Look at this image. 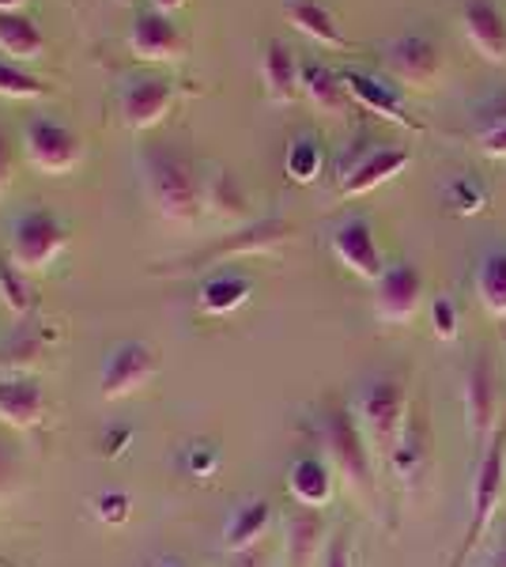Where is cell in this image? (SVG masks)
Wrapping results in <instances>:
<instances>
[{
  "label": "cell",
  "mask_w": 506,
  "mask_h": 567,
  "mask_svg": "<svg viewBox=\"0 0 506 567\" xmlns=\"http://www.w3.org/2000/svg\"><path fill=\"white\" fill-rule=\"evenodd\" d=\"M136 167H141L144 200L167 224H193L208 213V175L193 155L171 144H148Z\"/></svg>",
  "instance_id": "obj_1"
},
{
  "label": "cell",
  "mask_w": 506,
  "mask_h": 567,
  "mask_svg": "<svg viewBox=\"0 0 506 567\" xmlns=\"http://www.w3.org/2000/svg\"><path fill=\"white\" fill-rule=\"evenodd\" d=\"M352 416L371 451L385 462L409 432V390L393 374L363 379L352 393Z\"/></svg>",
  "instance_id": "obj_2"
},
{
  "label": "cell",
  "mask_w": 506,
  "mask_h": 567,
  "mask_svg": "<svg viewBox=\"0 0 506 567\" xmlns=\"http://www.w3.org/2000/svg\"><path fill=\"white\" fill-rule=\"evenodd\" d=\"M326 458L337 477H344L348 492L363 503L366 511H379V477H374V451L366 435L359 432L352 409L348 413H326L318 424Z\"/></svg>",
  "instance_id": "obj_3"
},
{
  "label": "cell",
  "mask_w": 506,
  "mask_h": 567,
  "mask_svg": "<svg viewBox=\"0 0 506 567\" xmlns=\"http://www.w3.org/2000/svg\"><path fill=\"white\" fill-rule=\"evenodd\" d=\"M64 246H69V231H64V224L50 208L27 205L8 219V235H4L8 261L16 269H23L27 277L53 269V261L64 254Z\"/></svg>",
  "instance_id": "obj_4"
},
{
  "label": "cell",
  "mask_w": 506,
  "mask_h": 567,
  "mask_svg": "<svg viewBox=\"0 0 506 567\" xmlns=\"http://www.w3.org/2000/svg\"><path fill=\"white\" fill-rule=\"evenodd\" d=\"M506 492V435L495 432L492 443L481 451L473 470V518H468V529L462 537V548L454 556V567H468V556L473 548L484 542L487 529L495 526V515H499V503Z\"/></svg>",
  "instance_id": "obj_5"
},
{
  "label": "cell",
  "mask_w": 506,
  "mask_h": 567,
  "mask_svg": "<svg viewBox=\"0 0 506 567\" xmlns=\"http://www.w3.org/2000/svg\"><path fill=\"white\" fill-rule=\"evenodd\" d=\"M409 163H412V152L401 148V144L359 136L355 144H348L337 163V194L340 197L371 194V189H379L382 182L397 178Z\"/></svg>",
  "instance_id": "obj_6"
},
{
  "label": "cell",
  "mask_w": 506,
  "mask_h": 567,
  "mask_svg": "<svg viewBox=\"0 0 506 567\" xmlns=\"http://www.w3.org/2000/svg\"><path fill=\"white\" fill-rule=\"evenodd\" d=\"M174 103H178V80L159 69H136L117 80V87H114L117 117H122V125L133 133L155 130L174 110Z\"/></svg>",
  "instance_id": "obj_7"
},
{
  "label": "cell",
  "mask_w": 506,
  "mask_h": 567,
  "mask_svg": "<svg viewBox=\"0 0 506 567\" xmlns=\"http://www.w3.org/2000/svg\"><path fill=\"white\" fill-rule=\"evenodd\" d=\"M20 148L23 159L31 163L39 175L61 178L84 163V141L72 125L58 122V117H27L23 133H20Z\"/></svg>",
  "instance_id": "obj_8"
},
{
  "label": "cell",
  "mask_w": 506,
  "mask_h": 567,
  "mask_svg": "<svg viewBox=\"0 0 506 567\" xmlns=\"http://www.w3.org/2000/svg\"><path fill=\"white\" fill-rule=\"evenodd\" d=\"M159 374V360H155L152 344L144 341H117L110 344L99 368V393L103 401H125L141 393Z\"/></svg>",
  "instance_id": "obj_9"
},
{
  "label": "cell",
  "mask_w": 506,
  "mask_h": 567,
  "mask_svg": "<svg viewBox=\"0 0 506 567\" xmlns=\"http://www.w3.org/2000/svg\"><path fill=\"white\" fill-rule=\"evenodd\" d=\"M382 65L397 87L427 91L443 80V53L427 34H401V39L382 45Z\"/></svg>",
  "instance_id": "obj_10"
},
{
  "label": "cell",
  "mask_w": 506,
  "mask_h": 567,
  "mask_svg": "<svg viewBox=\"0 0 506 567\" xmlns=\"http://www.w3.org/2000/svg\"><path fill=\"white\" fill-rule=\"evenodd\" d=\"M329 250H333V258L344 265L348 272H355L359 280H379L385 272L371 219L359 213L337 219V224L329 227Z\"/></svg>",
  "instance_id": "obj_11"
},
{
  "label": "cell",
  "mask_w": 506,
  "mask_h": 567,
  "mask_svg": "<svg viewBox=\"0 0 506 567\" xmlns=\"http://www.w3.org/2000/svg\"><path fill=\"white\" fill-rule=\"evenodd\" d=\"M128 50L148 65H174V61L186 58V34L178 31V23L167 12L141 8L133 16V27H128Z\"/></svg>",
  "instance_id": "obj_12"
},
{
  "label": "cell",
  "mask_w": 506,
  "mask_h": 567,
  "mask_svg": "<svg viewBox=\"0 0 506 567\" xmlns=\"http://www.w3.org/2000/svg\"><path fill=\"white\" fill-rule=\"evenodd\" d=\"M340 80H344V91L355 106L371 110V114L401 125V130L423 133V122L409 114V106H404V99H401V87L393 84V80L371 76V72H363V69H340Z\"/></svg>",
  "instance_id": "obj_13"
},
{
  "label": "cell",
  "mask_w": 506,
  "mask_h": 567,
  "mask_svg": "<svg viewBox=\"0 0 506 567\" xmlns=\"http://www.w3.org/2000/svg\"><path fill=\"white\" fill-rule=\"evenodd\" d=\"M420 303H423V277L416 265L409 261L385 265V272L374 280V315L390 326H404L416 318Z\"/></svg>",
  "instance_id": "obj_14"
},
{
  "label": "cell",
  "mask_w": 506,
  "mask_h": 567,
  "mask_svg": "<svg viewBox=\"0 0 506 567\" xmlns=\"http://www.w3.org/2000/svg\"><path fill=\"white\" fill-rule=\"evenodd\" d=\"M462 31L492 65H506V16L495 0H462Z\"/></svg>",
  "instance_id": "obj_15"
},
{
  "label": "cell",
  "mask_w": 506,
  "mask_h": 567,
  "mask_svg": "<svg viewBox=\"0 0 506 567\" xmlns=\"http://www.w3.org/2000/svg\"><path fill=\"white\" fill-rule=\"evenodd\" d=\"M272 526V503L261 499V496H250V499H238L224 518V534H219V548L224 553H250L265 542Z\"/></svg>",
  "instance_id": "obj_16"
},
{
  "label": "cell",
  "mask_w": 506,
  "mask_h": 567,
  "mask_svg": "<svg viewBox=\"0 0 506 567\" xmlns=\"http://www.w3.org/2000/svg\"><path fill=\"white\" fill-rule=\"evenodd\" d=\"M261 87H265V99L276 106L283 103H296L302 95V65L296 58L288 42L280 39H269L261 45Z\"/></svg>",
  "instance_id": "obj_17"
},
{
  "label": "cell",
  "mask_w": 506,
  "mask_h": 567,
  "mask_svg": "<svg viewBox=\"0 0 506 567\" xmlns=\"http://www.w3.org/2000/svg\"><path fill=\"white\" fill-rule=\"evenodd\" d=\"M45 413V390L39 379L31 374H16V371H4L0 374V420L12 427H34Z\"/></svg>",
  "instance_id": "obj_18"
},
{
  "label": "cell",
  "mask_w": 506,
  "mask_h": 567,
  "mask_svg": "<svg viewBox=\"0 0 506 567\" xmlns=\"http://www.w3.org/2000/svg\"><path fill=\"white\" fill-rule=\"evenodd\" d=\"M465 413H468V432L481 443V451L492 443V435L499 432L495 427V374H492V363L476 360L468 368V379H465Z\"/></svg>",
  "instance_id": "obj_19"
},
{
  "label": "cell",
  "mask_w": 506,
  "mask_h": 567,
  "mask_svg": "<svg viewBox=\"0 0 506 567\" xmlns=\"http://www.w3.org/2000/svg\"><path fill=\"white\" fill-rule=\"evenodd\" d=\"M333 465L321 454H302V458L291 462L288 470V492L299 507H310V511H321L329 499H333Z\"/></svg>",
  "instance_id": "obj_20"
},
{
  "label": "cell",
  "mask_w": 506,
  "mask_h": 567,
  "mask_svg": "<svg viewBox=\"0 0 506 567\" xmlns=\"http://www.w3.org/2000/svg\"><path fill=\"white\" fill-rule=\"evenodd\" d=\"M326 523H321L318 511L299 507L283 523V548H288L291 567H314L326 556Z\"/></svg>",
  "instance_id": "obj_21"
},
{
  "label": "cell",
  "mask_w": 506,
  "mask_h": 567,
  "mask_svg": "<svg viewBox=\"0 0 506 567\" xmlns=\"http://www.w3.org/2000/svg\"><path fill=\"white\" fill-rule=\"evenodd\" d=\"M250 296H254V280L242 269H216L197 288V307L211 318H224L235 315Z\"/></svg>",
  "instance_id": "obj_22"
},
{
  "label": "cell",
  "mask_w": 506,
  "mask_h": 567,
  "mask_svg": "<svg viewBox=\"0 0 506 567\" xmlns=\"http://www.w3.org/2000/svg\"><path fill=\"white\" fill-rule=\"evenodd\" d=\"M283 16H288L291 27H296L299 34H307L314 45H326V50H344L348 45L337 16L329 12L321 0H283Z\"/></svg>",
  "instance_id": "obj_23"
},
{
  "label": "cell",
  "mask_w": 506,
  "mask_h": 567,
  "mask_svg": "<svg viewBox=\"0 0 506 567\" xmlns=\"http://www.w3.org/2000/svg\"><path fill=\"white\" fill-rule=\"evenodd\" d=\"M0 53L12 65H23V61H39L45 53V39L39 31V23L27 20L20 12H0Z\"/></svg>",
  "instance_id": "obj_24"
},
{
  "label": "cell",
  "mask_w": 506,
  "mask_h": 567,
  "mask_svg": "<svg viewBox=\"0 0 506 567\" xmlns=\"http://www.w3.org/2000/svg\"><path fill=\"white\" fill-rule=\"evenodd\" d=\"M476 299L492 318H506V246H492L476 261Z\"/></svg>",
  "instance_id": "obj_25"
},
{
  "label": "cell",
  "mask_w": 506,
  "mask_h": 567,
  "mask_svg": "<svg viewBox=\"0 0 506 567\" xmlns=\"http://www.w3.org/2000/svg\"><path fill=\"white\" fill-rule=\"evenodd\" d=\"M302 95H307L321 114H333V117L344 114L348 103H352L340 72H333L329 65H318V61H307V65H302Z\"/></svg>",
  "instance_id": "obj_26"
},
{
  "label": "cell",
  "mask_w": 506,
  "mask_h": 567,
  "mask_svg": "<svg viewBox=\"0 0 506 567\" xmlns=\"http://www.w3.org/2000/svg\"><path fill=\"white\" fill-rule=\"evenodd\" d=\"M321 167H326V144H321L318 133L302 130L288 141V152H283V171L296 186H314L321 178Z\"/></svg>",
  "instance_id": "obj_27"
},
{
  "label": "cell",
  "mask_w": 506,
  "mask_h": 567,
  "mask_svg": "<svg viewBox=\"0 0 506 567\" xmlns=\"http://www.w3.org/2000/svg\"><path fill=\"white\" fill-rule=\"evenodd\" d=\"M208 213L227 219V224H235V219H246V194L242 186H238V178L231 171H211L208 175Z\"/></svg>",
  "instance_id": "obj_28"
},
{
  "label": "cell",
  "mask_w": 506,
  "mask_h": 567,
  "mask_svg": "<svg viewBox=\"0 0 506 567\" xmlns=\"http://www.w3.org/2000/svg\"><path fill=\"white\" fill-rule=\"evenodd\" d=\"M385 465H390L393 477H401L404 484L423 477V470H427V439L409 424V432H404V439L397 443V451L385 458Z\"/></svg>",
  "instance_id": "obj_29"
},
{
  "label": "cell",
  "mask_w": 506,
  "mask_h": 567,
  "mask_svg": "<svg viewBox=\"0 0 506 567\" xmlns=\"http://www.w3.org/2000/svg\"><path fill=\"white\" fill-rule=\"evenodd\" d=\"M0 303L12 310L16 318H23L34 310V296H31V284H27V272L16 269L8 258H0Z\"/></svg>",
  "instance_id": "obj_30"
},
{
  "label": "cell",
  "mask_w": 506,
  "mask_h": 567,
  "mask_svg": "<svg viewBox=\"0 0 506 567\" xmlns=\"http://www.w3.org/2000/svg\"><path fill=\"white\" fill-rule=\"evenodd\" d=\"M446 205L454 216H476L487 208V189L481 178L473 175H457L454 182L446 186Z\"/></svg>",
  "instance_id": "obj_31"
},
{
  "label": "cell",
  "mask_w": 506,
  "mask_h": 567,
  "mask_svg": "<svg viewBox=\"0 0 506 567\" xmlns=\"http://www.w3.org/2000/svg\"><path fill=\"white\" fill-rule=\"evenodd\" d=\"M91 511H95L99 523L125 526L128 515H133V499H128V492H122V488H103L91 496Z\"/></svg>",
  "instance_id": "obj_32"
},
{
  "label": "cell",
  "mask_w": 506,
  "mask_h": 567,
  "mask_svg": "<svg viewBox=\"0 0 506 567\" xmlns=\"http://www.w3.org/2000/svg\"><path fill=\"white\" fill-rule=\"evenodd\" d=\"M45 95V84L34 76H27L20 65L0 58V99H39Z\"/></svg>",
  "instance_id": "obj_33"
},
{
  "label": "cell",
  "mask_w": 506,
  "mask_h": 567,
  "mask_svg": "<svg viewBox=\"0 0 506 567\" xmlns=\"http://www.w3.org/2000/svg\"><path fill=\"white\" fill-rule=\"evenodd\" d=\"M503 125H506V87L492 91L484 103H476V110H473V136H476V141H484V136H492L495 130H503Z\"/></svg>",
  "instance_id": "obj_34"
},
{
  "label": "cell",
  "mask_w": 506,
  "mask_h": 567,
  "mask_svg": "<svg viewBox=\"0 0 506 567\" xmlns=\"http://www.w3.org/2000/svg\"><path fill=\"white\" fill-rule=\"evenodd\" d=\"M431 329H435L438 341H457V333H462L457 303L450 296H435V299H431Z\"/></svg>",
  "instance_id": "obj_35"
},
{
  "label": "cell",
  "mask_w": 506,
  "mask_h": 567,
  "mask_svg": "<svg viewBox=\"0 0 506 567\" xmlns=\"http://www.w3.org/2000/svg\"><path fill=\"white\" fill-rule=\"evenodd\" d=\"M216 465H219V454H216V446H208V443H189L186 451H182V470L189 473V477H211L216 473Z\"/></svg>",
  "instance_id": "obj_36"
},
{
  "label": "cell",
  "mask_w": 506,
  "mask_h": 567,
  "mask_svg": "<svg viewBox=\"0 0 506 567\" xmlns=\"http://www.w3.org/2000/svg\"><path fill=\"white\" fill-rule=\"evenodd\" d=\"M20 488H23V465L16 458V451H8V446L0 443V503L12 499Z\"/></svg>",
  "instance_id": "obj_37"
},
{
  "label": "cell",
  "mask_w": 506,
  "mask_h": 567,
  "mask_svg": "<svg viewBox=\"0 0 506 567\" xmlns=\"http://www.w3.org/2000/svg\"><path fill=\"white\" fill-rule=\"evenodd\" d=\"M321 567H352V548H348L344 537H329L326 556H321Z\"/></svg>",
  "instance_id": "obj_38"
},
{
  "label": "cell",
  "mask_w": 506,
  "mask_h": 567,
  "mask_svg": "<svg viewBox=\"0 0 506 567\" xmlns=\"http://www.w3.org/2000/svg\"><path fill=\"white\" fill-rule=\"evenodd\" d=\"M476 144H481V152L492 155V159H506V125L503 130H495L492 136H484V141H476Z\"/></svg>",
  "instance_id": "obj_39"
},
{
  "label": "cell",
  "mask_w": 506,
  "mask_h": 567,
  "mask_svg": "<svg viewBox=\"0 0 506 567\" xmlns=\"http://www.w3.org/2000/svg\"><path fill=\"white\" fill-rule=\"evenodd\" d=\"M8 186H12V152H8L4 133H0V197L8 194Z\"/></svg>",
  "instance_id": "obj_40"
},
{
  "label": "cell",
  "mask_w": 506,
  "mask_h": 567,
  "mask_svg": "<svg viewBox=\"0 0 506 567\" xmlns=\"http://www.w3.org/2000/svg\"><path fill=\"white\" fill-rule=\"evenodd\" d=\"M473 567H506V534H503L492 548H487L484 560H481V564H473Z\"/></svg>",
  "instance_id": "obj_41"
},
{
  "label": "cell",
  "mask_w": 506,
  "mask_h": 567,
  "mask_svg": "<svg viewBox=\"0 0 506 567\" xmlns=\"http://www.w3.org/2000/svg\"><path fill=\"white\" fill-rule=\"evenodd\" d=\"M125 439H128V432H125V427H122V432H110L106 435V454H110V458H117V454H122L125 451Z\"/></svg>",
  "instance_id": "obj_42"
},
{
  "label": "cell",
  "mask_w": 506,
  "mask_h": 567,
  "mask_svg": "<svg viewBox=\"0 0 506 567\" xmlns=\"http://www.w3.org/2000/svg\"><path fill=\"white\" fill-rule=\"evenodd\" d=\"M186 4V0H148V8H155V12H178V8Z\"/></svg>",
  "instance_id": "obj_43"
},
{
  "label": "cell",
  "mask_w": 506,
  "mask_h": 567,
  "mask_svg": "<svg viewBox=\"0 0 506 567\" xmlns=\"http://www.w3.org/2000/svg\"><path fill=\"white\" fill-rule=\"evenodd\" d=\"M148 567H186L182 560H174V556H159V560H152Z\"/></svg>",
  "instance_id": "obj_44"
},
{
  "label": "cell",
  "mask_w": 506,
  "mask_h": 567,
  "mask_svg": "<svg viewBox=\"0 0 506 567\" xmlns=\"http://www.w3.org/2000/svg\"><path fill=\"white\" fill-rule=\"evenodd\" d=\"M23 0H0V12H20Z\"/></svg>",
  "instance_id": "obj_45"
},
{
  "label": "cell",
  "mask_w": 506,
  "mask_h": 567,
  "mask_svg": "<svg viewBox=\"0 0 506 567\" xmlns=\"http://www.w3.org/2000/svg\"><path fill=\"white\" fill-rule=\"evenodd\" d=\"M0 567H16V564H8V560H4V556H0Z\"/></svg>",
  "instance_id": "obj_46"
}]
</instances>
